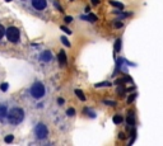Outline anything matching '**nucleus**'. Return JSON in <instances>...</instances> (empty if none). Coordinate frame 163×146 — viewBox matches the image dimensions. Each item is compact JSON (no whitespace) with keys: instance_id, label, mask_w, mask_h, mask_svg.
Segmentation results:
<instances>
[{"instance_id":"f257e3e1","label":"nucleus","mask_w":163,"mask_h":146,"mask_svg":"<svg viewBox=\"0 0 163 146\" xmlns=\"http://www.w3.org/2000/svg\"><path fill=\"white\" fill-rule=\"evenodd\" d=\"M24 120V111L22 108H12L10 111H8L7 114V121L10 124H19Z\"/></svg>"},{"instance_id":"f03ea898","label":"nucleus","mask_w":163,"mask_h":146,"mask_svg":"<svg viewBox=\"0 0 163 146\" xmlns=\"http://www.w3.org/2000/svg\"><path fill=\"white\" fill-rule=\"evenodd\" d=\"M29 93H31V95H32V98L42 99L45 97V94H46V88H45V85L42 83L37 81V83H35L32 87H31Z\"/></svg>"},{"instance_id":"7ed1b4c3","label":"nucleus","mask_w":163,"mask_h":146,"mask_svg":"<svg viewBox=\"0 0 163 146\" xmlns=\"http://www.w3.org/2000/svg\"><path fill=\"white\" fill-rule=\"evenodd\" d=\"M5 34H7V38L10 42H18L19 41V37H20L19 29L15 28V27H9L7 29V32H5Z\"/></svg>"},{"instance_id":"20e7f679","label":"nucleus","mask_w":163,"mask_h":146,"mask_svg":"<svg viewBox=\"0 0 163 146\" xmlns=\"http://www.w3.org/2000/svg\"><path fill=\"white\" fill-rule=\"evenodd\" d=\"M48 135V131H47V127L45 126L44 123H38L37 126L35 127V136L37 137L38 140H44L47 137Z\"/></svg>"},{"instance_id":"39448f33","label":"nucleus","mask_w":163,"mask_h":146,"mask_svg":"<svg viewBox=\"0 0 163 146\" xmlns=\"http://www.w3.org/2000/svg\"><path fill=\"white\" fill-rule=\"evenodd\" d=\"M31 5H32V8L35 10H38V11L45 10L47 8V0H32Z\"/></svg>"},{"instance_id":"423d86ee","label":"nucleus","mask_w":163,"mask_h":146,"mask_svg":"<svg viewBox=\"0 0 163 146\" xmlns=\"http://www.w3.org/2000/svg\"><path fill=\"white\" fill-rule=\"evenodd\" d=\"M52 59H54V56H52V52L51 51H44V52L41 53V56H40V60H41L42 62H51Z\"/></svg>"},{"instance_id":"0eeeda50","label":"nucleus","mask_w":163,"mask_h":146,"mask_svg":"<svg viewBox=\"0 0 163 146\" xmlns=\"http://www.w3.org/2000/svg\"><path fill=\"white\" fill-rule=\"evenodd\" d=\"M8 114V108L5 104H0V120H5Z\"/></svg>"},{"instance_id":"6e6552de","label":"nucleus","mask_w":163,"mask_h":146,"mask_svg":"<svg viewBox=\"0 0 163 146\" xmlns=\"http://www.w3.org/2000/svg\"><path fill=\"white\" fill-rule=\"evenodd\" d=\"M59 61H60V65L61 66H65L66 65V55H65V52L64 51H60L59 52Z\"/></svg>"},{"instance_id":"1a4fd4ad","label":"nucleus","mask_w":163,"mask_h":146,"mask_svg":"<svg viewBox=\"0 0 163 146\" xmlns=\"http://www.w3.org/2000/svg\"><path fill=\"white\" fill-rule=\"evenodd\" d=\"M80 18L82 19H85V20H89V22H97V17L93 16V14H88V16H84Z\"/></svg>"},{"instance_id":"9d476101","label":"nucleus","mask_w":163,"mask_h":146,"mask_svg":"<svg viewBox=\"0 0 163 146\" xmlns=\"http://www.w3.org/2000/svg\"><path fill=\"white\" fill-rule=\"evenodd\" d=\"M75 94L78 95V98L79 99H82V100H85V97H84V93L82 92V90H79V89H76L75 90Z\"/></svg>"},{"instance_id":"9b49d317","label":"nucleus","mask_w":163,"mask_h":146,"mask_svg":"<svg viewBox=\"0 0 163 146\" xmlns=\"http://www.w3.org/2000/svg\"><path fill=\"white\" fill-rule=\"evenodd\" d=\"M113 122H115L116 124H117V123H121V122H122V117H121L120 114H116L115 117H113Z\"/></svg>"},{"instance_id":"f8f14e48","label":"nucleus","mask_w":163,"mask_h":146,"mask_svg":"<svg viewBox=\"0 0 163 146\" xmlns=\"http://www.w3.org/2000/svg\"><path fill=\"white\" fill-rule=\"evenodd\" d=\"M61 42H63V43L65 45L66 47H70V42L68 41V38H66V37H61Z\"/></svg>"},{"instance_id":"ddd939ff","label":"nucleus","mask_w":163,"mask_h":146,"mask_svg":"<svg viewBox=\"0 0 163 146\" xmlns=\"http://www.w3.org/2000/svg\"><path fill=\"white\" fill-rule=\"evenodd\" d=\"M13 135H8V136H5V139H4V141L5 142H8V144H9V142H12V141H13Z\"/></svg>"},{"instance_id":"4468645a","label":"nucleus","mask_w":163,"mask_h":146,"mask_svg":"<svg viewBox=\"0 0 163 146\" xmlns=\"http://www.w3.org/2000/svg\"><path fill=\"white\" fill-rule=\"evenodd\" d=\"M4 34H5V31H4V27L0 24V39H1L3 37H4Z\"/></svg>"},{"instance_id":"2eb2a0df","label":"nucleus","mask_w":163,"mask_h":146,"mask_svg":"<svg viewBox=\"0 0 163 146\" xmlns=\"http://www.w3.org/2000/svg\"><path fill=\"white\" fill-rule=\"evenodd\" d=\"M66 114H68V116H74V114H75V111H74L73 108H69V109L66 111Z\"/></svg>"},{"instance_id":"dca6fc26","label":"nucleus","mask_w":163,"mask_h":146,"mask_svg":"<svg viewBox=\"0 0 163 146\" xmlns=\"http://www.w3.org/2000/svg\"><path fill=\"white\" fill-rule=\"evenodd\" d=\"M111 4L113 7H117V8H122V4L121 3H117V1H111Z\"/></svg>"},{"instance_id":"f3484780","label":"nucleus","mask_w":163,"mask_h":146,"mask_svg":"<svg viewBox=\"0 0 163 146\" xmlns=\"http://www.w3.org/2000/svg\"><path fill=\"white\" fill-rule=\"evenodd\" d=\"M1 90L3 92H7L8 90V83H3L1 84Z\"/></svg>"},{"instance_id":"a211bd4d","label":"nucleus","mask_w":163,"mask_h":146,"mask_svg":"<svg viewBox=\"0 0 163 146\" xmlns=\"http://www.w3.org/2000/svg\"><path fill=\"white\" fill-rule=\"evenodd\" d=\"M61 31H64L65 33H68V34H72V31H70V29H68L66 27H61Z\"/></svg>"},{"instance_id":"6ab92c4d","label":"nucleus","mask_w":163,"mask_h":146,"mask_svg":"<svg viewBox=\"0 0 163 146\" xmlns=\"http://www.w3.org/2000/svg\"><path fill=\"white\" fill-rule=\"evenodd\" d=\"M128 122L130 123V124H133V123H134V117H133V116H131V114L128 117Z\"/></svg>"},{"instance_id":"aec40b11","label":"nucleus","mask_w":163,"mask_h":146,"mask_svg":"<svg viewBox=\"0 0 163 146\" xmlns=\"http://www.w3.org/2000/svg\"><path fill=\"white\" fill-rule=\"evenodd\" d=\"M120 43H121V41H120V39H117V41H116V51H117V52H119V51H120Z\"/></svg>"},{"instance_id":"412c9836","label":"nucleus","mask_w":163,"mask_h":146,"mask_svg":"<svg viewBox=\"0 0 163 146\" xmlns=\"http://www.w3.org/2000/svg\"><path fill=\"white\" fill-rule=\"evenodd\" d=\"M110 83H101V84H96V87H110Z\"/></svg>"},{"instance_id":"4be33fe9","label":"nucleus","mask_w":163,"mask_h":146,"mask_svg":"<svg viewBox=\"0 0 163 146\" xmlns=\"http://www.w3.org/2000/svg\"><path fill=\"white\" fill-rule=\"evenodd\" d=\"M72 20H73V18H72V17H66V18H65V22H66V23H70Z\"/></svg>"},{"instance_id":"5701e85b","label":"nucleus","mask_w":163,"mask_h":146,"mask_svg":"<svg viewBox=\"0 0 163 146\" xmlns=\"http://www.w3.org/2000/svg\"><path fill=\"white\" fill-rule=\"evenodd\" d=\"M134 98H135V94H133V95H131L130 98L128 99V102H129V103H131V102H133V100H134Z\"/></svg>"},{"instance_id":"b1692460","label":"nucleus","mask_w":163,"mask_h":146,"mask_svg":"<svg viewBox=\"0 0 163 146\" xmlns=\"http://www.w3.org/2000/svg\"><path fill=\"white\" fill-rule=\"evenodd\" d=\"M115 27H117V28H120V27H122V23H121V22H117V23L115 24Z\"/></svg>"},{"instance_id":"393cba45","label":"nucleus","mask_w":163,"mask_h":146,"mask_svg":"<svg viewBox=\"0 0 163 146\" xmlns=\"http://www.w3.org/2000/svg\"><path fill=\"white\" fill-rule=\"evenodd\" d=\"M92 3H93L94 5H98L100 4V0H92Z\"/></svg>"},{"instance_id":"a878e982","label":"nucleus","mask_w":163,"mask_h":146,"mask_svg":"<svg viewBox=\"0 0 163 146\" xmlns=\"http://www.w3.org/2000/svg\"><path fill=\"white\" fill-rule=\"evenodd\" d=\"M57 102H59V104H63V103H64V99L59 98V99H57Z\"/></svg>"},{"instance_id":"bb28decb","label":"nucleus","mask_w":163,"mask_h":146,"mask_svg":"<svg viewBox=\"0 0 163 146\" xmlns=\"http://www.w3.org/2000/svg\"><path fill=\"white\" fill-rule=\"evenodd\" d=\"M5 1H12V0H5Z\"/></svg>"}]
</instances>
